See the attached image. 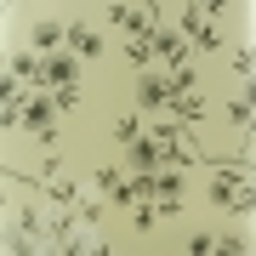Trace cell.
Returning <instances> with one entry per match:
<instances>
[{
    "instance_id": "cell-6",
    "label": "cell",
    "mask_w": 256,
    "mask_h": 256,
    "mask_svg": "<svg viewBox=\"0 0 256 256\" xmlns=\"http://www.w3.org/2000/svg\"><path fill=\"white\" fill-rule=\"evenodd\" d=\"M137 102H142V108H171V80H165V74H148Z\"/></svg>"
},
{
    "instance_id": "cell-18",
    "label": "cell",
    "mask_w": 256,
    "mask_h": 256,
    "mask_svg": "<svg viewBox=\"0 0 256 256\" xmlns=\"http://www.w3.org/2000/svg\"><path fill=\"white\" fill-rule=\"evenodd\" d=\"M234 126H239V131H250V97H239V102H234Z\"/></svg>"
},
{
    "instance_id": "cell-9",
    "label": "cell",
    "mask_w": 256,
    "mask_h": 256,
    "mask_svg": "<svg viewBox=\"0 0 256 256\" xmlns=\"http://www.w3.org/2000/svg\"><path fill=\"white\" fill-rule=\"evenodd\" d=\"M171 120H176V126H200V120H205V102H200V92H194V97H171Z\"/></svg>"
},
{
    "instance_id": "cell-5",
    "label": "cell",
    "mask_w": 256,
    "mask_h": 256,
    "mask_svg": "<svg viewBox=\"0 0 256 256\" xmlns=\"http://www.w3.org/2000/svg\"><path fill=\"white\" fill-rule=\"evenodd\" d=\"M57 46H68L63 23H34V57H57Z\"/></svg>"
},
{
    "instance_id": "cell-1",
    "label": "cell",
    "mask_w": 256,
    "mask_h": 256,
    "mask_svg": "<svg viewBox=\"0 0 256 256\" xmlns=\"http://www.w3.org/2000/svg\"><path fill=\"white\" fill-rule=\"evenodd\" d=\"M245 194H250L245 165H216V176H210V205H222V210H245Z\"/></svg>"
},
{
    "instance_id": "cell-15",
    "label": "cell",
    "mask_w": 256,
    "mask_h": 256,
    "mask_svg": "<svg viewBox=\"0 0 256 256\" xmlns=\"http://www.w3.org/2000/svg\"><path fill=\"white\" fill-rule=\"evenodd\" d=\"M126 63H137V68H148V63H154V52H148V40H126Z\"/></svg>"
},
{
    "instance_id": "cell-12",
    "label": "cell",
    "mask_w": 256,
    "mask_h": 256,
    "mask_svg": "<svg viewBox=\"0 0 256 256\" xmlns=\"http://www.w3.org/2000/svg\"><path fill=\"white\" fill-rule=\"evenodd\" d=\"M137 137H142V120H137V114H120V120H114V142H120V148H131Z\"/></svg>"
},
{
    "instance_id": "cell-10",
    "label": "cell",
    "mask_w": 256,
    "mask_h": 256,
    "mask_svg": "<svg viewBox=\"0 0 256 256\" xmlns=\"http://www.w3.org/2000/svg\"><path fill=\"white\" fill-rule=\"evenodd\" d=\"M40 68H46V57H34V52L12 57V80H18V86H34V80H40Z\"/></svg>"
},
{
    "instance_id": "cell-13",
    "label": "cell",
    "mask_w": 256,
    "mask_h": 256,
    "mask_svg": "<svg viewBox=\"0 0 256 256\" xmlns=\"http://www.w3.org/2000/svg\"><path fill=\"white\" fill-rule=\"evenodd\" d=\"M131 228H137V234L160 228V205H154V200H142V205H137V216H131Z\"/></svg>"
},
{
    "instance_id": "cell-14",
    "label": "cell",
    "mask_w": 256,
    "mask_h": 256,
    "mask_svg": "<svg viewBox=\"0 0 256 256\" xmlns=\"http://www.w3.org/2000/svg\"><path fill=\"white\" fill-rule=\"evenodd\" d=\"M120 182H126V171H120V165H97V188H102V194H114Z\"/></svg>"
},
{
    "instance_id": "cell-17",
    "label": "cell",
    "mask_w": 256,
    "mask_h": 256,
    "mask_svg": "<svg viewBox=\"0 0 256 256\" xmlns=\"http://www.w3.org/2000/svg\"><path fill=\"white\" fill-rule=\"evenodd\" d=\"M57 97V114H74L80 108V86H63V92H52Z\"/></svg>"
},
{
    "instance_id": "cell-19",
    "label": "cell",
    "mask_w": 256,
    "mask_h": 256,
    "mask_svg": "<svg viewBox=\"0 0 256 256\" xmlns=\"http://www.w3.org/2000/svg\"><path fill=\"white\" fill-rule=\"evenodd\" d=\"M216 250V234H194V256H210Z\"/></svg>"
},
{
    "instance_id": "cell-3",
    "label": "cell",
    "mask_w": 256,
    "mask_h": 256,
    "mask_svg": "<svg viewBox=\"0 0 256 256\" xmlns=\"http://www.w3.org/2000/svg\"><path fill=\"white\" fill-rule=\"evenodd\" d=\"M148 52H154V57H165V63H171V68H182L194 46H188L182 34H176V28H154V34H148Z\"/></svg>"
},
{
    "instance_id": "cell-11",
    "label": "cell",
    "mask_w": 256,
    "mask_h": 256,
    "mask_svg": "<svg viewBox=\"0 0 256 256\" xmlns=\"http://www.w3.org/2000/svg\"><path fill=\"white\" fill-rule=\"evenodd\" d=\"M165 80H171V97H194V92H200V68H194V63L171 68V74H165Z\"/></svg>"
},
{
    "instance_id": "cell-16",
    "label": "cell",
    "mask_w": 256,
    "mask_h": 256,
    "mask_svg": "<svg viewBox=\"0 0 256 256\" xmlns=\"http://www.w3.org/2000/svg\"><path fill=\"white\" fill-rule=\"evenodd\" d=\"M52 200L63 205V210H74V200H80V188H74V182H63V176H57V182H52Z\"/></svg>"
},
{
    "instance_id": "cell-2",
    "label": "cell",
    "mask_w": 256,
    "mask_h": 256,
    "mask_svg": "<svg viewBox=\"0 0 256 256\" xmlns=\"http://www.w3.org/2000/svg\"><path fill=\"white\" fill-rule=\"evenodd\" d=\"M57 120H63V114H57V97H52V92H34V97L23 102V126L34 131L40 142H52V137H57Z\"/></svg>"
},
{
    "instance_id": "cell-4",
    "label": "cell",
    "mask_w": 256,
    "mask_h": 256,
    "mask_svg": "<svg viewBox=\"0 0 256 256\" xmlns=\"http://www.w3.org/2000/svg\"><path fill=\"white\" fill-rule=\"evenodd\" d=\"M80 80V63L74 57H46V68H40V86H52V92H63V86Z\"/></svg>"
},
{
    "instance_id": "cell-8",
    "label": "cell",
    "mask_w": 256,
    "mask_h": 256,
    "mask_svg": "<svg viewBox=\"0 0 256 256\" xmlns=\"http://www.w3.org/2000/svg\"><path fill=\"white\" fill-rule=\"evenodd\" d=\"M68 46H74V57H102V34L86 28V23H74L68 28Z\"/></svg>"
},
{
    "instance_id": "cell-7",
    "label": "cell",
    "mask_w": 256,
    "mask_h": 256,
    "mask_svg": "<svg viewBox=\"0 0 256 256\" xmlns=\"http://www.w3.org/2000/svg\"><path fill=\"white\" fill-rule=\"evenodd\" d=\"M131 165H137V171H160V137L154 131H142V137L131 142Z\"/></svg>"
}]
</instances>
